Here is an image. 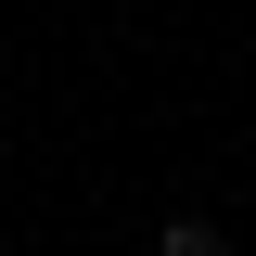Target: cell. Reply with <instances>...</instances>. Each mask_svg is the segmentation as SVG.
Returning <instances> with one entry per match:
<instances>
[{
	"label": "cell",
	"instance_id": "cell-1",
	"mask_svg": "<svg viewBox=\"0 0 256 256\" xmlns=\"http://www.w3.org/2000/svg\"><path fill=\"white\" fill-rule=\"evenodd\" d=\"M154 256H230V244H218V218H166V230H154Z\"/></svg>",
	"mask_w": 256,
	"mask_h": 256
}]
</instances>
